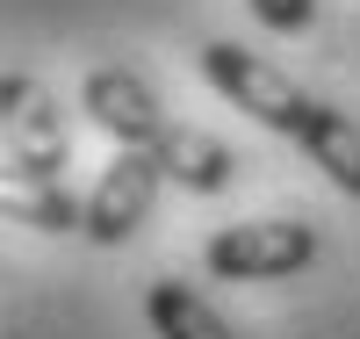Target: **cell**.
<instances>
[{
  "instance_id": "6da1fadb",
  "label": "cell",
  "mask_w": 360,
  "mask_h": 339,
  "mask_svg": "<svg viewBox=\"0 0 360 339\" xmlns=\"http://www.w3.org/2000/svg\"><path fill=\"white\" fill-rule=\"evenodd\" d=\"M195 66H202V80L217 87L231 109H245L252 123H266V130H281V137H303L310 123H317V109H324V101H310L281 66L252 58L245 44H202Z\"/></svg>"
},
{
  "instance_id": "7a4b0ae2",
  "label": "cell",
  "mask_w": 360,
  "mask_h": 339,
  "mask_svg": "<svg viewBox=\"0 0 360 339\" xmlns=\"http://www.w3.org/2000/svg\"><path fill=\"white\" fill-rule=\"evenodd\" d=\"M209 274L217 282H281V274H303L317 260V231L295 224V217H274V224H224L209 238Z\"/></svg>"
},
{
  "instance_id": "3957f363",
  "label": "cell",
  "mask_w": 360,
  "mask_h": 339,
  "mask_svg": "<svg viewBox=\"0 0 360 339\" xmlns=\"http://www.w3.org/2000/svg\"><path fill=\"white\" fill-rule=\"evenodd\" d=\"M0 116H8V173L65 180V116L44 94V80L8 73L0 80Z\"/></svg>"
},
{
  "instance_id": "277c9868",
  "label": "cell",
  "mask_w": 360,
  "mask_h": 339,
  "mask_svg": "<svg viewBox=\"0 0 360 339\" xmlns=\"http://www.w3.org/2000/svg\"><path fill=\"white\" fill-rule=\"evenodd\" d=\"M79 101H86V116H94L123 152H159L166 130H173V116L159 109V94L137 73H123V66H94L86 87H79Z\"/></svg>"
},
{
  "instance_id": "5b68a950",
  "label": "cell",
  "mask_w": 360,
  "mask_h": 339,
  "mask_svg": "<svg viewBox=\"0 0 360 339\" xmlns=\"http://www.w3.org/2000/svg\"><path fill=\"white\" fill-rule=\"evenodd\" d=\"M159 180H166V166L152 159V152H115L108 173L94 180V195H86V231H79V238H94V245H123L144 217H152Z\"/></svg>"
},
{
  "instance_id": "8992f818",
  "label": "cell",
  "mask_w": 360,
  "mask_h": 339,
  "mask_svg": "<svg viewBox=\"0 0 360 339\" xmlns=\"http://www.w3.org/2000/svg\"><path fill=\"white\" fill-rule=\"evenodd\" d=\"M0 217L22 224V231H86V202L65 188V180L8 173V188H0Z\"/></svg>"
},
{
  "instance_id": "52a82bcc",
  "label": "cell",
  "mask_w": 360,
  "mask_h": 339,
  "mask_svg": "<svg viewBox=\"0 0 360 339\" xmlns=\"http://www.w3.org/2000/svg\"><path fill=\"white\" fill-rule=\"evenodd\" d=\"M152 159L166 166V180H180V188H195V195H224L231 188V173H238V159H231V144H217L209 130H166V144L152 152Z\"/></svg>"
},
{
  "instance_id": "ba28073f",
  "label": "cell",
  "mask_w": 360,
  "mask_h": 339,
  "mask_svg": "<svg viewBox=\"0 0 360 339\" xmlns=\"http://www.w3.org/2000/svg\"><path fill=\"white\" fill-rule=\"evenodd\" d=\"M144 318H152L159 339H238V332L209 311L188 282H173V274H159V282L144 289Z\"/></svg>"
},
{
  "instance_id": "9c48e42d",
  "label": "cell",
  "mask_w": 360,
  "mask_h": 339,
  "mask_svg": "<svg viewBox=\"0 0 360 339\" xmlns=\"http://www.w3.org/2000/svg\"><path fill=\"white\" fill-rule=\"evenodd\" d=\"M295 144L317 159V173H332L346 195H360V123H346L339 109H317V123Z\"/></svg>"
},
{
  "instance_id": "30bf717a",
  "label": "cell",
  "mask_w": 360,
  "mask_h": 339,
  "mask_svg": "<svg viewBox=\"0 0 360 339\" xmlns=\"http://www.w3.org/2000/svg\"><path fill=\"white\" fill-rule=\"evenodd\" d=\"M245 8L274 29V37H303V29L317 22V0H245Z\"/></svg>"
}]
</instances>
